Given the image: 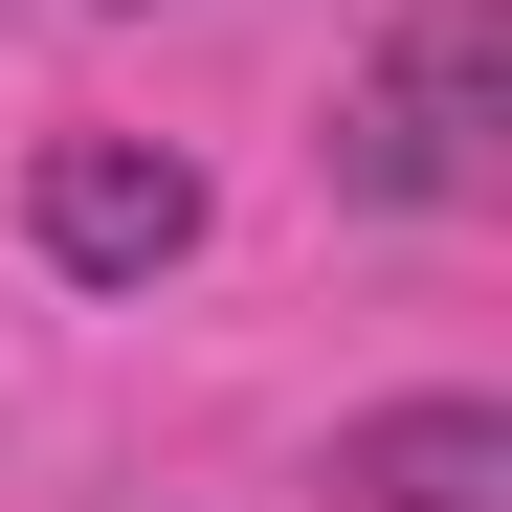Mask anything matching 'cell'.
Listing matches in <instances>:
<instances>
[{"mask_svg": "<svg viewBox=\"0 0 512 512\" xmlns=\"http://www.w3.org/2000/svg\"><path fill=\"white\" fill-rule=\"evenodd\" d=\"M334 512H512V401H468V379L357 401L334 423Z\"/></svg>", "mask_w": 512, "mask_h": 512, "instance_id": "3", "label": "cell"}, {"mask_svg": "<svg viewBox=\"0 0 512 512\" xmlns=\"http://www.w3.org/2000/svg\"><path fill=\"white\" fill-rule=\"evenodd\" d=\"M334 201H379V223L512 201V0H423V23H379V67L334 90Z\"/></svg>", "mask_w": 512, "mask_h": 512, "instance_id": "1", "label": "cell"}, {"mask_svg": "<svg viewBox=\"0 0 512 512\" xmlns=\"http://www.w3.org/2000/svg\"><path fill=\"white\" fill-rule=\"evenodd\" d=\"M23 245H45L67 290L201 268V156H156V134H45V156H23Z\"/></svg>", "mask_w": 512, "mask_h": 512, "instance_id": "2", "label": "cell"}]
</instances>
